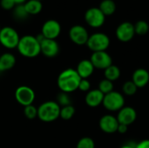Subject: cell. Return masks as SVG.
I'll return each instance as SVG.
<instances>
[{
    "mask_svg": "<svg viewBox=\"0 0 149 148\" xmlns=\"http://www.w3.org/2000/svg\"><path fill=\"white\" fill-rule=\"evenodd\" d=\"M81 78L77 71L72 68H68L62 71L57 79V84L59 90L63 92L71 93L79 88Z\"/></svg>",
    "mask_w": 149,
    "mask_h": 148,
    "instance_id": "obj_1",
    "label": "cell"
},
{
    "mask_svg": "<svg viewBox=\"0 0 149 148\" xmlns=\"http://www.w3.org/2000/svg\"><path fill=\"white\" fill-rule=\"evenodd\" d=\"M17 49L23 57L28 58H36L41 53L40 43L36 37L31 35H25L20 38Z\"/></svg>",
    "mask_w": 149,
    "mask_h": 148,
    "instance_id": "obj_2",
    "label": "cell"
},
{
    "mask_svg": "<svg viewBox=\"0 0 149 148\" xmlns=\"http://www.w3.org/2000/svg\"><path fill=\"white\" fill-rule=\"evenodd\" d=\"M60 108L56 101H45L38 107V118L45 123L53 122L59 118Z\"/></svg>",
    "mask_w": 149,
    "mask_h": 148,
    "instance_id": "obj_3",
    "label": "cell"
},
{
    "mask_svg": "<svg viewBox=\"0 0 149 148\" xmlns=\"http://www.w3.org/2000/svg\"><path fill=\"white\" fill-rule=\"evenodd\" d=\"M86 45L93 52L105 51L110 45V38L103 32H96L89 36Z\"/></svg>",
    "mask_w": 149,
    "mask_h": 148,
    "instance_id": "obj_4",
    "label": "cell"
},
{
    "mask_svg": "<svg viewBox=\"0 0 149 148\" xmlns=\"http://www.w3.org/2000/svg\"><path fill=\"white\" fill-rule=\"evenodd\" d=\"M20 37L17 31L10 26H6L1 29L0 31V44L6 49L17 48Z\"/></svg>",
    "mask_w": 149,
    "mask_h": 148,
    "instance_id": "obj_5",
    "label": "cell"
},
{
    "mask_svg": "<svg viewBox=\"0 0 149 148\" xmlns=\"http://www.w3.org/2000/svg\"><path fill=\"white\" fill-rule=\"evenodd\" d=\"M102 105L107 110L110 112L120 111L121 108L124 107L125 99H124V96L120 92L113 91L110 93L106 94L104 96Z\"/></svg>",
    "mask_w": 149,
    "mask_h": 148,
    "instance_id": "obj_6",
    "label": "cell"
},
{
    "mask_svg": "<svg viewBox=\"0 0 149 148\" xmlns=\"http://www.w3.org/2000/svg\"><path fill=\"white\" fill-rule=\"evenodd\" d=\"M35 97L36 95L33 89L27 85H20L15 91V99L17 102L24 107L33 105Z\"/></svg>",
    "mask_w": 149,
    "mask_h": 148,
    "instance_id": "obj_7",
    "label": "cell"
},
{
    "mask_svg": "<svg viewBox=\"0 0 149 148\" xmlns=\"http://www.w3.org/2000/svg\"><path fill=\"white\" fill-rule=\"evenodd\" d=\"M85 20L89 26L93 28H100L104 24L106 16L102 13L99 7H93L86 11Z\"/></svg>",
    "mask_w": 149,
    "mask_h": 148,
    "instance_id": "obj_8",
    "label": "cell"
},
{
    "mask_svg": "<svg viewBox=\"0 0 149 148\" xmlns=\"http://www.w3.org/2000/svg\"><path fill=\"white\" fill-rule=\"evenodd\" d=\"M69 38L77 45L86 44L89 38V34L87 30L79 24L73 25L69 31Z\"/></svg>",
    "mask_w": 149,
    "mask_h": 148,
    "instance_id": "obj_9",
    "label": "cell"
},
{
    "mask_svg": "<svg viewBox=\"0 0 149 148\" xmlns=\"http://www.w3.org/2000/svg\"><path fill=\"white\" fill-rule=\"evenodd\" d=\"M90 61L92 62L94 68L100 70H106L107 67L113 65L112 57L106 51L93 52Z\"/></svg>",
    "mask_w": 149,
    "mask_h": 148,
    "instance_id": "obj_10",
    "label": "cell"
},
{
    "mask_svg": "<svg viewBox=\"0 0 149 148\" xmlns=\"http://www.w3.org/2000/svg\"><path fill=\"white\" fill-rule=\"evenodd\" d=\"M61 32L60 24L54 20L49 19L44 23L42 25L41 34L47 39H56Z\"/></svg>",
    "mask_w": 149,
    "mask_h": 148,
    "instance_id": "obj_11",
    "label": "cell"
},
{
    "mask_svg": "<svg viewBox=\"0 0 149 148\" xmlns=\"http://www.w3.org/2000/svg\"><path fill=\"white\" fill-rule=\"evenodd\" d=\"M115 34L120 42H129L135 35L134 25L130 22H123L117 27Z\"/></svg>",
    "mask_w": 149,
    "mask_h": 148,
    "instance_id": "obj_12",
    "label": "cell"
},
{
    "mask_svg": "<svg viewBox=\"0 0 149 148\" xmlns=\"http://www.w3.org/2000/svg\"><path fill=\"white\" fill-rule=\"evenodd\" d=\"M120 123L117 120L116 117L111 114H107L104 115L103 117L100 118L99 126L101 131H103L106 133H114L118 130Z\"/></svg>",
    "mask_w": 149,
    "mask_h": 148,
    "instance_id": "obj_13",
    "label": "cell"
},
{
    "mask_svg": "<svg viewBox=\"0 0 149 148\" xmlns=\"http://www.w3.org/2000/svg\"><path fill=\"white\" fill-rule=\"evenodd\" d=\"M41 53L46 58H54L59 52V45L56 39L45 38L40 43Z\"/></svg>",
    "mask_w": 149,
    "mask_h": 148,
    "instance_id": "obj_14",
    "label": "cell"
},
{
    "mask_svg": "<svg viewBox=\"0 0 149 148\" xmlns=\"http://www.w3.org/2000/svg\"><path fill=\"white\" fill-rule=\"evenodd\" d=\"M116 118L120 124H123L129 126L136 120L137 113L134 108L131 106H124L119 111Z\"/></svg>",
    "mask_w": 149,
    "mask_h": 148,
    "instance_id": "obj_15",
    "label": "cell"
},
{
    "mask_svg": "<svg viewBox=\"0 0 149 148\" xmlns=\"http://www.w3.org/2000/svg\"><path fill=\"white\" fill-rule=\"evenodd\" d=\"M104 94L99 90V89H94V90H90L88 92H86L85 101L86 104L89 107H98L100 106L103 102L104 99Z\"/></svg>",
    "mask_w": 149,
    "mask_h": 148,
    "instance_id": "obj_16",
    "label": "cell"
},
{
    "mask_svg": "<svg viewBox=\"0 0 149 148\" xmlns=\"http://www.w3.org/2000/svg\"><path fill=\"white\" fill-rule=\"evenodd\" d=\"M132 81L138 88L145 87L149 82V72L144 68L136 69L133 73Z\"/></svg>",
    "mask_w": 149,
    "mask_h": 148,
    "instance_id": "obj_17",
    "label": "cell"
},
{
    "mask_svg": "<svg viewBox=\"0 0 149 148\" xmlns=\"http://www.w3.org/2000/svg\"><path fill=\"white\" fill-rule=\"evenodd\" d=\"M94 66L93 65L90 59L81 60L75 69L81 79H88L94 72Z\"/></svg>",
    "mask_w": 149,
    "mask_h": 148,
    "instance_id": "obj_18",
    "label": "cell"
},
{
    "mask_svg": "<svg viewBox=\"0 0 149 148\" xmlns=\"http://www.w3.org/2000/svg\"><path fill=\"white\" fill-rule=\"evenodd\" d=\"M16 65V57L10 52H5L0 55V72L12 69Z\"/></svg>",
    "mask_w": 149,
    "mask_h": 148,
    "instance_id": "obj_19",
    "label": "cell"
},
{
    "mask_svg": "<svg viewBox=\"0 0 149 148\" xmlns=\"http://www.w3.org/2000/svg\"><path fill=\"white\" fill-rule=\"evenodd\" d=\"M24 5L28 15H37L40 13L43 9L42 3L38 0H28Z\"/></svg>",
    "mask_w": 149,
    "mask_h": 148,
    "instance_id": "obj_20",
    "label": "cell"
},
{
    "mask_svg": "<svg viewBox=\"0 0 149 148\" xmlns=\"http://www.w3.org/2000/svg\"><path fill=\"white\" fill-rule=\"evenodd\" d=\"M99 9L105 16H111L116 10V3L113 0H103L100 2Z\"/></svg>",
    "mask_w": 149,
    "mask_h": 148,
    "instance_id": "obj_21",
    "label": "cell"
},
{
    "mask_svg": "<svg viewBox=\"0 0 149 148\" xmlns=\"http://www.w3.org/2000/svg\"><path fill=\"white\" fill-rule=\"evenodd\" d=\"M104 76L106 79L113 82L119 79V78L120 77V70L118 66L112 65L106 70H104Z\"/></svg>",
    "mask_w": 149,
    "mask_h": 148,
    "instance_id": "obj_22",
    "label": "cell"
},
{
    "mask_svg": "<svg viewBox=\"0 0 149 148\" xmlns=\"http://www.w3.org/2000/svg\"><path fill=\"white\" fill-rule=\"evenodd\" d=\"M75 107L72 105L65 106L60 108L59 117L64 120H70L75 114Z\"/></svg>",
    "mask_w": 149,
    "mask_h": 148,
    "instance_id": "obj_23",
    "label": "cell"
},
{
    "mask_svg": "<svg viewBox=\"0 0 149 148\" xmlns=\"http://www.w3.org/2000/svg\"><path fill=\"white\" fill-rule=\"evenodd\" d=\"M134 25L135 34H137V35L143 36V35H146L148 32L149 24H148V22H146L145 20H139Z\"/></svg>",
    "mask_w": 149,
    "mask_h": 148,
    "instance_id": "obj_24",
    "label": "cell"
},
{
    "mask_svg": "<svg viewBox=\"0 0 149 148\" xmlns=\"http://www.w3.org/2000/svg\"><path fill=\"white\" fill-rule=\"evenodd\" d=\"M104 95L110 93L111 92L113 91V84L112 81L107 80L106 79H104L103 80H101L99 84V88H98Z\"/></svg>",
    "mask_w": 149,
    "mask_h": 148,
    "instance_id": "obj_25",
    "label": "cell"
},
{
    "mask_svg": "<svg viewBox=\"0 0 149 148\" xmlns=\"http://www.w3.org/2000/svg\"><path fill=\"white\" fill-rule=\"evenodd\" d=\"M13 16L16 17V19L18 20H24L29 15L27 14L24 5V4H17L15 5L14 10H13Z\"/></svg>",
    "mask_w": 149,
    "mask_h": 148,
    "instance_id": "obj_26",
    "label": "cell"
},
{
    "mask_svg": "<svg viewBox=\"0 0 149 148\" xmlns=\"http://www.w3.org/2000/svg\"><path fill=\"white\" fill-rule=\"evenodd\" d=\"M138 87L134 85V83L131 80V81H127L124 83L123 86H122V91L123 92L127 95V96H133L137 92Z\"/></svg>",
    "mask_w": 149,
    "mask_h": 148,
    "instance_id": "obj_27",
    "label": "cell"
},
{
    "mask_svg": "<svg viewBox=\"0 0 149 148\" xmlns=\"http://www.w3.org/2000/svg\"><path fill=\"white\" fill-rule=\"evenodd\" d=\"M56 102L59 105L60 107L72 105V101H71V98L69 96V93L63 92H60L58 94V96H57V101Z\"/></svg>",
    "mask_w": 149,
    "mask_h": 148,
    "instance_id": "obj_28",
    "label": "cell"
},
{
    "mask_svg": "<svg viewBox=\"0 0 149 148\" xmlns=\"http://www.w3.org/2000/svg\"><path fill=\"white\" fill-rule=\"evenodd\" d=\"M76 148H95V143L92 138L84 137L78 141Z\"/></svg>",
    "mask_w": 149,
    "mask_h": 148,
    "instance_id": "obj_29",
    "label": "cell"
},
{
    "mask_svg": "<svg viewBox=\"0 0 149 148\" xmlns=\"http://www.w3.org/2000/svg\"><path fill=\"white\" fill-rule=\"evenodd\" d=\"M24 113L28 120H34L38 118V108L33 105L27 106L24 109Z\"/></svg>",
    "mask_w": 149,
    "mask_h": 148,
    "instance_id": "obj_30",
    "label": "cell"
},
{
    "mask_svg": "<svg viewBox=\"0 0 149 148\" xmlns=\"http://www.w3.org/2000/svg\"><path fill=\"white\" fill-rule=\"evenodd\" d=\"M78 90H80L81 92H88L91 90V83L87 79H81L79 85V88Z\"/></svg>",
    "mask_w": 149,
    "mask_h": 148,
    "instance_id": "obj_31",
    "label": "cell"
},
{
    "mask_svg": "<svg viewBox=\"0 0 149 148\" xmlns=\"http://www.w3.org/2000/svg\"><path fill=\"white\" fill-rule=\"evenodd\" d=\"M0 5L3 10H9L15 7V3L13 0H0Z\"/></svg>",
    "mask_w": 149,
    "mask_h": 148,
    "instance_id": "obj_32",
    "label": "cell"
},
{
    "mask_svg": "<svg viewBox=\"0 0 149 148\" xmlns=\"http://www.w3.org/2000/svg\"><path fill=\"white\" fill-rule=\"evenodd\" d=\"M135 148H149V140H141L135 146Z\"/></svg>",
    "mask_w": 149,
    "mask_h": 148,
    "instance_id": "obj_33",
    "label": "cell"
},
{
    "mask_svg": "<svg viewBox=\"0 0 149 148\" xmlns=\"http://www.w3.org/2000/svg\"><path fill=\"white\" fill-rule=\"evenodd\" d=\"M128 130V126H126V125H123V124H120L119 126H118V130L117 132L120 133V134H125Z\"/></svg>",
    "mask_w": 149,
    "mask_h": 148,
    "instance_id": "obj_34",
    "label": "cell"
},
{
    "mask_svg": "<svg viewBox=\"0 0 149 148\" xmlns=\"http://www.w3.org/2000/svg\"><path fill=\"white\" fill-rule=\"evenodd\" d=\"M26 1L27 0H13V2L15 3L16 5H17V4H24Z\"/></svg>",
    "mask_w": 149,
    "mask_h": 148,
    "instance_id": "obj_35",
    "label": "cell"
},
{
    "mask_svg": "<svg viewBox=\"0 0 149 148\" xmlns=\"http://www.w3.org/2000/svg\"><path fill=\"white\" fill-rule=\"evenodd\" d=\"M135 146H132L131 144H126V145H123L120 148H135Z\"/></svg>",
    "mask_w": 149,
    "mask_h": 148,
    "instance_id": "obj_36",
    "label": "cell"
},
{
    "mask_svg": "<svg viewBox=\"0 0 149 148\" xmlns=\"http://www.w3.org/2000/svg\"><path fill=\"white\" fill-rule=\"evenodd\" d=\"M1 29H2V28H1V26H0V31H1Z\"/></svg>",
    "mask_w": 149,
    "mask_h": 148,
    "instance_id": "obj_37",
    "label": "cell"
},
{
    "mask_svg": "<svg viewBox=\"0 0 149 148\" xmlns=\"http://www.w3.org/2000/svg\"><path fill=\"white\" fill-rule=\"evenodd\" d=\"M38 1H42V0H38Z\"/></svg>",
    "mask_w": 149,
    "mask_h": 148,
    "instance_id": "obj_38",
    "label": "cell"
}]
</instances>
